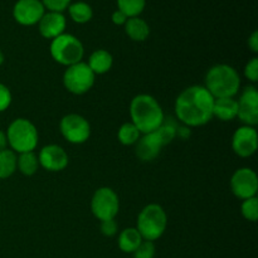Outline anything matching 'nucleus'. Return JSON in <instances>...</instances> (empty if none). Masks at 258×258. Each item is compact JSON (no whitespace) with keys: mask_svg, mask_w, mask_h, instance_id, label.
Segmentation results:
<instances>
[{"mask_svg":"<svg viewBox=\"0 0 258 258\" xmlns=\"http://www.w3.org/2000/svg\"><path fill=\"white\" fill-rule=\"evenodd\" d=\"M45 13L40 0H18L13 7L15 22L24 27H32L39 23Z\"/></svg>","mask_w":258,"mask_h":258,"instance_id":"obj_12","label":"nucleus"},{"mask_svg":"<svg viewBox=\"0 0 258 258\" xmlns=\"http://www.w3.org/2000/svg\"><path fill=\"white\" fill-rule=\"evenodd\" d=\"M133 254L134 258H154L155 256V244L151 241H143Z\"/></svg>","mask_w":258,"mask_h":258,"instance_id":"obj_28","label":"nucleus"},{"mask_svg":"<svg viewBox=\"0 0 258 258\" xmlns=\"http://www.w3.org/2000/svg\"><path fill=\"white\" fill-rule=\"evenodd\" d=\"M140 131L138 130V127L133 122H125L123 125H121L117 133L118 141L126 146L135 145L139 139H140Z\"/></svg>","mask_w":258,"mask_h":258,"instance_id":"obj_25","label":"nucleus"},{"mask_svg":"<svg viewBox=\"0 0 258 258\" xmlns=\"http://www.w3.org/2000/svg\"><path fill=\"white\" fill-rule=\"evenodd\" d=\"M146 7V0H117V9L127 18L139 17Z\"/></svg>","mask_w":258,"mask_h":258,"instance_id":"obj_26","label":"nucleus"},{"mask_svg":"<svg viewBox=\"0 0 258 258\" xmlns=\"http://www.w3.org/2000/svg\"><path fill=\"white\" fill-rule=\"evenodd\" d=\"M131 122L138 127L140 134H149L155 131L163 123L164 111L160 103L153 96L141 95L135 96L130 103Z\"/></svg>","mask_w":258,"mask_h":258,"instance_id":"obj_2","label":"nucleus"},{"mask_svg":"<svg viewBox=\"0 0 258 258\" xmlns=\"http://www.w3.org/2000/svg\"><path fill=\"white\" fill-rule=\"evenodd\" d=\"M231 189L237 198L248 199L256 197L258 190L257 174L249 168H241L231 178Z\"/></svg>","mask_w":258,"mask_h":258,"instance_id":"obj_10","label":"nucleus"},{"mask_svg":"<svg viewBox=\"0 0 258 258\" xmlns=\"http://www.w3.org/2000/svg\"><path fill=\"white\" fill-rule=\"evenodd\" d=\"M143 237L136 228H126L118 236V247L125 253H134L143 242Z\"/></svg>","mask_w":258,"mask_h":258,"instance_id":"obj_20","label":"nucleus"},{"mask_svg":"<svg viewBox=\"0 0 258 258\" xmlns=\"http://www.w3.org/2000/svg\"><path fill=\"white\" fill-rule=\"evenodd\" d=\"M238 113V103L234 97L214 98L213 116L221 121H232L237 117Z\"/></svg>","mask_w":258,"mask_h":258,"instance_id":"obj_17","label":"nucleus"},{"mask_svg":"<svg viewBox=\"0 0 258 258\" xmlns=\"http://www.w3.org/2000/svg\"><path fill=\"white\" fill-rule=\"evenodd\" d=\"M87 64L95 75H105L112 68L113 58L106 49H97L91 53Z\"/></svg>","mask_w":258,"mask_h":258,"instance_id":"obj_18","label":"nucleus"},{"mask_svg":"<svg viewBox=\"0 0 258 258\" xmlns=\"http://www.w3.org/2000/svg\"><path fill=\"white\" fill-rule=\"evenodd\" d=\"M214 98L234 97L241 87L238 72L229 64H216L206 76V86Z\"/></svg>","mask_w":258,"mask_h":258,"instance_id":"obj_3","label":"nucleus"},{"mask_svg":"<svg viewBox=\"0 0 258 258\" xmlns=\"http://www.w3.org/2000/svg\"><path fill=\"white\" fill-rule=\"evenodd\" d=\"M12 103V92L5 85L0 83V112L8 110Z\"/></svg>","mask_w":258,"mask_h":258,"instance_id":"obj_31","label":"nucleus"},{"mask_svg":"<svg viewBox=\"0 0 258 258\" xmlns=\"http://www.w3.org/2000/svg\"><path fill=\"white\" fill-rule=\"evenodd\" d=\"M241 213L244 219L249 222H256L258 219V199L253 198L244 199L241 206Z\"/></svg>","mask_w":258,"mask_h":258,"instance_id":"obj_27","label":"nucleus"},{"mask_svg":"<svg viewBox=\"0 0 258 258\" xmlns=\"http://www.w3.org/2000/svg\"><path fill=\"white\" fill-rule=\"evenodd\" d=\"M68 14H70L71 19L77 24H86L90 22L93 17V10L90 4L85 2H76L71 3L68 7Z\"/></svg>","mask_w":258,"mask_h":258,"instance_id":"obj_21","label":"nucleus"},{"mask_svg":"<svg viewBox=\"0 0 258 258\" xmlns=\"http://www.w3.org/2000/svg\"><path fill=\"white\" fill-rule=\"evenodd\" d=\"M40 2L48 12L63 13L68 9L72 0H40Z\"/></svg>","mask_w":258,"mask_h":258,"instance_id":"obj_29","label":"nucleus"},{"mask_svg":"<svg viewBox=\"0 0 258 258\" xmlns=\"http://www.w3.org/2000/svg\"><path fill=\"white\" fill-rule=\"evenodd\" d=\"M117 223L115 219H107V221L101 222V233L106 237H112L117 233Z\"/></svg>","mask_w":258,"mask_h":258,"instance_id":"obj_32","label":"nucleus"},{"mask_svg":"<svg viewBox=\"0 0 258 258\" xmlns=\"http://www.w3.org/2000/svg\"><path fill=\"white\" fill-rule=\"evenodd\" d=\"M168 227V216L164 208L159 204L151 203L144 207L138 216L136 229L144 241H156L160 238Z\"/></svg>","mask_w":258,"mask_h":258,"instance_id":"obj_4","label":"nucleus"},{"mask_svg":"<svg viewBox=\"0 0 258 258\" xmlns=\"http://www.w3.org/2000/svg\"><path fill=\"white\" fill-rule=\"evenodd\" d=\"M214 97L204 86H190L176 97V120L188 127H197L208 123L213 118Z\"/></svg>","mask_w":258,"mask_h":258,"instance_id":"obj_1","label":"nucleus"},{"mask_svg":"<svg viewBox=\"0 0 258 258\" xmlns=\"http://www.w3.org/2000/svg\"><path fill=\"white\" fill-rule=\"evenodd\" d=\"M3 63H4V54H3V52L0 50V66H2Z\"/></svg>","mask_w":258,"mask_h":258,"instance_id":"obj_37","label":"nucleus"},{"mask_svg":"<svg viewBox=\"0 0 258 258\" xmlns=\"http://www.w3.org/2000/svg\"><path fill=\"white\" fill-rule=\"evenodd\" d=\"M49 52L55 62L66 66V67H70L76 63L82 62L85 48H83L82 42L77 37L68 34V33H63L52 39Z\"/></svg>","mask_w":258,"mask_h":258,"instance_id":"obj_6","label":"nucleus"},{"mask_svg":"<svg viewBox=\"0 0 258 258\" xmlns=\"http://www.w3.org/2000/svg\"><path fill=\"white\" fill-rule=\"evenodd\" d=\"M111 19H112V23L116 25H125L126 20L128 19L127 17H126L125 14H123L122 12H120V10H115V12L112 13V17H111Z\"/></svg>","mask_w":258,"mask_h":258,"instance_id":"obj_33","label":"nucleus"},{"mask_svg":"<svg viewBox=\"0 0 258 258\" xmlns=\"http://www.w3.org/2000/svg\"><path fill=\"white\" fill-rule=\"evenodd\" d=\"M238 103L237 117L246 126H254L258 123V91L254 86H247L242 91Z\"/></svg>","mask_w":258,"mask_h":258,"instance_id":"obj_11","label":"nucleus"},{"mask_svg":"<svg viewBox=\"0 0 258 258\" xmlns=\"http://www.w3.org/2000/svg\"><path fill=\"white\" fill-rule=\"evenodd\" d=\"M39 165L48 171H62L68 165V155L59 145H47L39 151L38 155Z\"/></svg>","mask_w":258,"mask_h":258,"instance_id":"obj_14","label":"nucleus"},{"mask_svg":"<svg viewBox=\"0 0 258 258\" xmlns=\"http://www.w3.org/2000/svg\"><path fill=\"white\" fill-rule=\"evenodd\" d=\"M135 145L136 156H138L141 161H153L154 159L158 158L161 149L164 148L163 141L159 138L156 131L144 134L143 138L139 139L138 143H136Z\"/></svg>","mask_w":258,"mask_h":258,"instance_id":"obj_16","label":"nucleus"},{"mask_svg":"<svg viewBox=\"0 0 258 258\" xmlns=\"http://www.w3.org/2000/svg\"><path fill=\"white\" fill-rule=\"evenodd\" d=\"M244 76L251 82L256 83L258 81V58L253 57L244 67Z\"/></svg>","mask_w":258,"mask_h":258,"instance_id":"obj_30","label":"nucleus"},{"mask_svg":"<svg viewBox=\"0 0 258 258\" xmlns=\"http://www.w3.org/2000/svg\"><path fill=\"white\" fill-rule=\"evenodd\" d=\"M125 32L130 39L135 42H144L150 35V27L148 22L141 19L140 17H134L126 20Z\"/></svg>","mask_w":258,"mask_h":258,"instance_id":"obj_19","label":"nucleus"},{"mask_svg":"<svg viewBox=\"0 0 258 258\" xmlns=\"http://www.w3.org/2000/svg\"><path fill=\"white\" fill-rule=\"evenodd\" d=\"M258 148V134L252 126H241L237 128L232 138V149L241 158H249Z\"/></svg>","mask_w":258,"mask_h":258,"instance_id":"obj_13","label":"nucleus"},{"mask_svg":"<svg viewBox=\"0 0 258 258\" xmlns=\"http://www.w3.org/2000/svg\"><path fill=\"white\" fill-rule=\"evenodd\" d=\"M179 123L176 122L175 118L169 117V118H164L163 123L156 128V134L159 135V138L161 139L163 141L164 146L170 144L174 139L176 138V130H178Z\"/></svg>","mask_w":258,"mask_h":258,"instance_id":"obj_24","label":"nucleus"},{"mask_svg":"<svg viewBox=\"0 0 258 258\" xmlns=\"http://www.w3.org/2000/svg\"><path fill=\"white\" fill-rule=\"evenodd\" d=\"M38 168H39V160H38V155H35L34 151L19 154L17 159V169L23 175H34L38 171Z\"/></svg>","mask_w":258,"mask_h":258,"instance_id":"obj_22","label":"nucleus"},{"mask_svg":"<svg viewBox=\"0 0 258 258\" xmlns=\"http://www.w3.org/2000/svg\"><path fill=\"white\" fill-rule=\"evenodd\" d=\"M91 211L101 222L115 219L120 211V199L116 191L108 186L98 188L91 199Z\"/></svg>","mask_w":258,"mask_h":258,"instance_id":"obj_8","label":"nucleus"},{"mask_svg":"<svg viewBox=\"0 0 258 258\" xmlns=\"http://www.w3.org/2000/svg\"><path fill=\"white\" fill-rule=\"evenodd\" d=\"M96 75L87 63L78 62L70 66L63 73V85L68 92L73 95H83L95 85Z\"/></svg>","mask_w":258,"mask_h":258,"instance_id":"obj_7","label":"nucleus"},{"mask_svg":"<svg viewBox=\"0 0 258 258\" xmlns=\"http://www.w3.org/2000/svg\"><path fill=\"white\" fill-rule=\"evenodd\" d=\"M190 135H191L190 127H188V126H185V125L178 126V130H176V136H178L179 139H181V140H188V139L190 138Z\"/></svg>","mask_w":258,"mask_h":258,"instance_id":"obj_34","label":"nucleus"},{"mask_svg":"<svg viewBox=\"0 0 258 258\" xmlns=\"http://www.w3.org/2000/svg\"><path fill=\"white\" fill-rule=\"evenodd\" d=\"M8 145L15 154L34 151L38 145V130L32 121L27 118H15L7 130Z\"/></svg>","mask_w":258,"mask_h":258,"instance_id":"obj_5","label":"nucleus"},{"mask_svg":"<svg viewBox=\"0 0 258 258\" xmlns=\"http://www.w3.org/2000/svg\"><path fill=\"white\" fill-rule=\"evenodd\" d=\"M248 47H249V49H251L253 53L258 52V32H257V30H254V32L252 33L251 35H249Z\"/></svg>","mask_w":258,"mask_h":258,"instance_id":"obj_35","label":"nucleus"},{"mask_svg":"<svg viewBox=\"0 0 258 258\" xmlns=\"http://www.w3.org/2000/svg\"><path fill=\"white\" fill-rule=\"evenodd\" d=\"M17 154L10 149L0 151V179H8L17 170Z\"/></svg>","mask_w":258,"mask_h":258,"instance_id":"obj_23","label":"nucleus"},{"mask_svg":"<svg viewBox=\"0 0 258 258\" xmlns=\"http://www.w3.org/2000/svg\"><path fill=\"white\" fill-rule=\"evenodd\" d=\"M59 130L63 138L71 144H83L90 139L91 125L83 116L78 113H68L59 122Z\"/></svg>","mask_w":258,"mask_h":258,"instance_id":"obj_9","label":"nucleus"},{"mask_svg":"<svg viewBox=\"0 0 258 258\" xmlns=\"http://www.w3.org/2000/svg\"><path fill=\"white\" fill-rule=\"evenodd\" d=\"M67 27V20L63 13L45 12L42 19L38 23V29L40 35L45 39H54L58 35L64 33Z\"/></svg>","mask_w":258,"mask_h":258,"instance_id":"obj_15","label":"nucleus"},{"mask_svg":"<svg viewBox=\"0 0 258 258\" xmlns=\"http://www.w3.org/2000/svg\"><path fill=\"white\" fill-rule=\"evenodd\" d=\"M5 149H8L7 134H5L3 130H0V151L5 150Z\"/></svg>","mask_w":258,"mask_h":258,"instance_id":"obj_36","label":"nucleus"}]
</instances>
